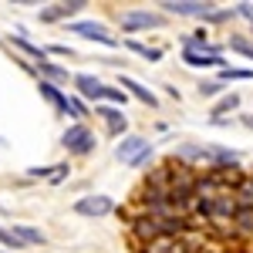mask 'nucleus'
Instances as JSON below:
<instances>
[{"label":"nucleus","instance_id":"a211bd4d","mask_svg":"<svg viewBox=\"0 0 253 253\" xmlns=\"http://www.w3.org/2000/svg\"><path fill=\"white\" fill-rule=\"evenodd\" d=\"M14 47H20L27 58H34V61H44L47 54H44V47H38V44H31L27 38H20V34H14Z\"/></svg>","mask_w":253,"mask_h":253},{"label":"nucleus","instance_id":"6ab92c4d","mask_svg":"<svg viewBox=\"0 0 253 253\" xmlns=\"http://www.w3.org/2000/svg\"><path fill=\"white\" fill-rule=\"evenodd\" d=\"M219 78L223 81H250L253 71H243V68H219Z\"/></svg>","mask_w":253,"mask_h":253},{"label":"nucleus","instance_id":"5701e85b","mask_svg":"<svg viewBox=\"0 0 253 253\" xmlns=\"http://www.w3.org/2000/svg\"><path fill=\"white\" fill-rule=\"evenodd\" d=\"M230 51H236V54H243V58L253 61V44L247 38H230Z\"/></svg>","mask_w":253,"mask_h":253},{"label":"nucleus","instance_id":"4468645a","mask_svg":"<svg viewBox=\"0 0 253 253\" xmlns=\"http://www.w3.org/2000/svg\"><path fill=\"white\" fill-rule=\"evenodd\" d=\"M38 71L44 75V81L47 84H54V81H68V68H61V64H54V61H38Z\"/></svg>","mask_w":253,"mask_h":253},{"label":"nucleus","instance_id":"9b49d317","mask_svg":"<svg viewBox=\"0 0 253 253\" xmlns=\"http://www.w3.org/2000/svg\"><path fill=\"white\" fill-rule=\"evenodd\" d=\"M41 95L47 98V105H51L54 112L68 115V95H61V91H58V84H47V81H41Z\"/></svg>","mask_w":253,"mask_h":253},{"label":"nucleus","instance_id":"ddd939ff","mask_svg":"<svg viewBox=\"0 0 253 253\" xmlns=\"http://www.w3.org/2000/svg\"><path fill=\"white\" fill-rule=\"evenodd\" d=\"M233 230L240 236H253V206H240L233 216Z\"/></svg>","mask_w":253,"mask_h":253},{"label":"nucleus","instance_id":"f257e3e1","mask_svg":"<svg viewBox=\"0 0 253 253\" xmlns=\"http://www.w3.org/2000/svg\"><path fill=\"white\" fill-rule=\"evenodd\" d=\"M236 210H240V206H236L233 193H213L206 223H213L216 230H233V216H236Z\"/></svg>","mask_w":253,"mask_h":253},{"label":"nucleus","instance_id":"39448f33","mask_svg":"<svg viewBox=\"0 0 253 253\" xmlns=\"http://www.w3.org/2000/svg\"><path fill=\"white\" fill-rule=\"evenodd\" d=\"M71 34H81L84 41H98V44H105V47H115L118 41L105 31V24H98V20H78V24H71L68 27Z\"/></svg>","mask_w":253,"mask_h":253},{"label":"nucleus","instance_id":"7ed1b4c3","mask_svg":"<svg viewBox=\"0 0 253 253\" xmlns=\"http://www.w3.org/2000/svg\"><path fill=\"white\" fill-rule=\"evenodd\" d=\"M61 145L71 152V156H88L91 149H95V132L88 128V125H71L64 138H61Z\"/></svg>","mask_w":253,"mask_h":253},{"label":"nucleus","instance_id":"f03ea898","mask_svg":"<svg viewBox=\"0 0 253 253\" xmlns=\"http://www.w3.org/2000/svg\"><path fill=\"white\" fill-rule=\"evenodd\" d=\"M128 233H132V240H135V247H152L159 240V219H152V216H145L142 210L138 213L128 216Z\"/></svg>","mask_w":253,"mask_h":253},{"label":"nucleus","instance_id":"cd10ccee","mask_svg":"<svg viewBox=\"0 0 253 253\" xmlns=\"http://www.w3.org/2000/svg\"><path fill=\"white\" fill-rule=\"evenodd\" d=\"M149 159H152V145H149V149H145V152H142V156H138L135 162H132V166H135V169H138V166H145Z\"/></svg>","mask_w":253,"mask_h":253},{"label":"nucleus","instance_id":"4be33fe9","mask_svg":"<svg viewBox=\"0 0 253 253\" xmlns=\"http://www.w3.org/2000/svg\"><path fill=\"white\" fill-rule=\"evenodd\" d=\"M179 159H210V149H203V145H179Z\"/></svg>","mask_w":253,"mask_h":253},{"label":"nucleus","instance_id":"dca6fc26","mask_svg":"<svg viewBox=\"0 0 253 253\" xmlns=\"http://www.w3.org/2000/svg\"><path fill=\"white\" fill-rule=\"evenodd\" d=\"M75 88H78L84 98H95L98 101V91H101V81L91 78V75H75Z\"/></svg>","mask_w":253,"mask_h":253},{"label":"nucleus","instance_id":"0eeeda50","mask_svg":"<svg viewBox=\"0 0 253 253\" xmlns=\"http://www.w3.org/2000/svg\"><path fill=\"white\" fill-rule=\"evenodd\" d=\"M75 213L78 216H108L112 213V199L108 196H84L75 203Z\"/></svg>","mask_w":253,"mask_h":253},{"label":"nucleus","instance_id":"9d476101","mask_svg":"<svg viewBox=\"0 0 253 253\" xmlns=\"http://www.w3.org/2000/svg\"><path fill=\"white\" fill-rule=\"evenodd\" d=\"M95 115L105 118V125H108V135H122L125 128H128V118L122 115V108H95Z\"/></svg>","mask_w":253,"mask_h":253},{"label":"nucleus","instance_id":"1a4fd4ad","mask_svg":"<svg viewBox=\"0 0 253 253\" xmlns=\"http://www.w3.org/2000/svg\"><path fill=\"white\" fill-rule=\"evenodd\" d=\"M145 149H149V142H145L142 135H128V138H122V142H118L115 156L122 159V162H128V166H132V162H135V159L142 156Z\"/></svg>","mask_w":253,"mask_h":253},{"label":"nucleus","instance_id":"20e7f679","mask_svg":"<svg viewBox=\"0 0 253 253\" xmlns=\"http://www.w3.org/2000/svg\"><path fill=\"white\" fill-rule=\"evenodd\" d=\"M159 7H166V14H175V17H206L216 3H210V0H166Z\"/></svg>","mask_w":253,"mask_h":253},{"label":"nucleus","instance_id":"412c9836","mask_svg":"<svg viewBox=\"0 0 253 253\" xmlns=\"http://www.w3.org/2000/svg\"><path fill=\"white\" fill-rule=\"evenodd\" d=\"M125 47H132L135 54H142V58H149V61H159V58H162V51H159V47H145V44H138V41H128Z\"/></svg>","mask_w":253,"mask_h":253},{"label":"nucleus","instance_id":"aec40b11","mask_svg":"<svg viewBox=\"0 0 253 253\" xmlns=\"http://www.w3.org/2000/svg\"><path fill=\"white\" fill-rule=\"evenodd\" d=\"M236 105H240V95H233V91H230V95H226V98H219V101H216L213 115H226V112H233Z\"/></svg>","mask_w":253,"mask_h":253},{"label":"nucleus","instance_id":"c85d7f7f","mask_svg":"<svg viewBox=\"0 0 253 253\" xmlns=\"http://www.w3.org/2000/svg\"><path fill=\"white\" fill-rule=\"evenodd\" d=\"M247 10H250V14H253V3H247Z\"/></svg>","mask_w":253,"mask_h":253},{"label":"nucleus","instance_id":"2eb2a0df","mask_svg":"<svg viewBox=\"0 0 253 253\" xmlns=\"http://www.w3.org/2000/svg\"><path fill=\"white\" fill-rule=\"evenodd\" d=\"M122 88H128V91H132V95H135L138 101H142V105H149V108H156V105H159L156 95H152L149 88H142V84H138L135 78H122Z\"/></svg>","mask_w":253,"mask_h":253},{"label":"nucleus","instance_id":"6e6552de","mask_svg":"<svg viewBox=\"0 0 253 253\" xmlns=\"http://www.w3.org/2000/svg\"><path fill=\"white\" fill-rule=\"evenodd\" d=\"M81 7H84V0H68V3H51V7H44V10H41V20H44V24H54V20H68L71 14H78Z\"/></svg>","mask_w":253,"mask_h":253},{"label":"nucleus","instance_id":"b1692460","mask_svg":"<svg viewBox=\"0 0 253 253\" xmlns=\"http://www.w3.org/2000/svg\"><path fill=\"white\" fill-rule=\"evenodd\" d=\"M98 98H105V101H115V105H125V91H122V88H108V84H101Z\"/></svg>","mask_w":253,"mask_h":253},{"label":"nucleus","instance_id":"bb28decb","mask_svg":"<svg viewBox=\"0 0 253 253\" xmlns=\"http://www.w3.org/2000/svg\"><path fill=\"white\" fill-rule=\"evenodd\" d=\"M68 112H71L75 118H84V115H88V108H84V101H81V98H68Z\"/></svg>","mask_w":253,"mask_h":253},{"label":"nucleus","instance_id":"f3484780","mask_svg":"<svg viewBox=\"0 0 253 253\" xmlns=\"http://www.w3.org/2000/svg\"><path fill=\"white\" fill-rule=\"evenodd\" d=\"M236 206H253V175H243V182L233 189Z\"/></svg>","mask_w":253,"mask_h":253},{"label":"nucleus","instance_id":"a878e982","mask_svg":"<svg viewBox=\"0 0 253 253\" xmlns=\"http://www.w3.org/2000/svg\"><path fill=\"white\" fill-rule=\"evenodd\" d=\"M219 91H223V81H203V84H199V95H206V98L219 95Z\"/></svg>","mask_w":253,"mask_h":253},{"label":"nucleus","instance_id":"f8f14e48","mask_svg":"<svg viewBox=\"0 0 253 253\" xmlns=\"http://www.w3.org/2000/svg\"><path fill=\"white\" fill-rule=\"evenodd\" d=\"M10 233L17 236L24 247H41V243H44V233H41V230H34V226H27V223H17Z\"/></svg>","mask_w":253,"mask_h":253},{"label":"nucleus","instance_id":"423d86ee","mask_svg":"<svg viewBox=\"0 0 253 253\" xmlns=\"http://www.w3.org/2000/svg\"><path fill=\"white\" fill-rule=\"evenodd\" d=\"M162 24V14H149V10H132L122 17V31L125 34H135V31H149V27H159Z\"/></svg>","mask_w":253,"mask_h":253},{"label":"nucleus","instance_id":"393cba45","mask_svg":"<svg viewBox=\"0 0 253 253\" xmlns=\"http://www.w3.org/2000/svg\"><path fill=\"white\" fill-rule=\"evenodd\" d=\"M0 243H3L7 250H20V247H24V243H20L17 236L10 233V230H3V226H0Z\"/></svg>","mask_w":253,"mask_h":253}]
</instances>
